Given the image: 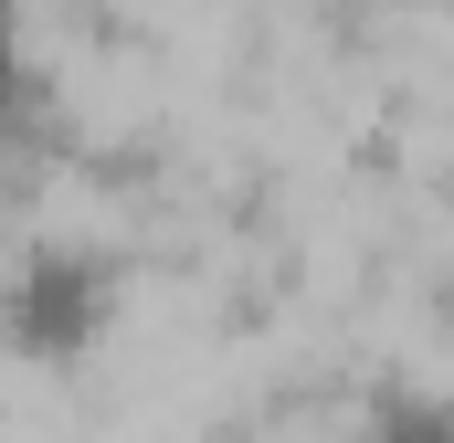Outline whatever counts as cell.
<instances>
[{
	"label": "cell",
	"mask_w": 454,
	"mask_h": 443,
	"mask_svg": "<svg viewBox=\"0 0 454 443\" xmlns=\"http://www.w3.org/2000/svg\"><path fill=\"white\" fill-rule=\"evenodd\" d=\"M127 328V253L96 222H21L0 243V359L11 369H85Z\"/></svg>",
	"instance_id": "cell-1"
},
{
	"label": "cell",
	"mask_w": 454,
	"mask_h": 443,
	"mask_svg": "<svg viewBox=\"0 0 454 443\" xmlns=\"http://www.w3.org/2000/svg\"><path fill=\"white\" fill-rule=\"evenodd\" d=\"M53 106H64L53 53H43L32 11H21V0H0V159H32V148L53 137Z\"/></svg>",
	"instance_id": "cell-2"
},
{
	"label": "cell",
	"mask_w": 454,
	"mask_h": 443,
	"mask_svg": "<svg viewBox=\"0 0 454 443\" xmlns=\"http://www.w3.org/2000/svg\"><path fill=\"white\" fill-rule=\"evenodd\" d=\"M339 443H454V380H423V369H391L348 401Z\"/></svg>",
	"instance_id": "cell-3"
}]
</instances>
